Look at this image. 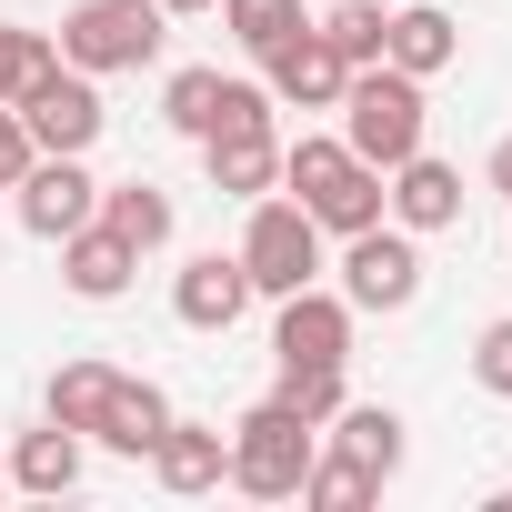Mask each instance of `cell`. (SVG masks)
<instances>
[{"label":"cell","instance_id":"6da1fadb","mask_svg":"<svg viewBox=\"0 0 512 512\" xmlns=\"http://www.w3.org/2000/svg\"><path fill=\"white\" fill-rule=\"evenodd\" d=\"M282 191H292L332 241L382 221V171H372V161H352V141H342V131H302V141H282Z\"/></svg>","mask_w":512,"mask_h":512},{"label":"cell","instance_id":"7a4b0ae2","mask_svg":"<svg viewBox=\"0 0 512 512\" xmlns=\"http://www.w3.org/2000/svg\"><path fill=\"white\" fill-rule=\"evenodd\" d=\"M342 141H352V161H372V171H392V161H412L422 151V121H432V101H422V81L412 71H392V61H362L352 81H342Z\"/></svg>","mask_w":512,"mask_h":512},{"label":"cell","instance_id":"3957f363","mask_svg":"<svg viewBox=\"0 0 512 512\" xmlns=\"http://www.w3.org/2000/svg\"><path fill=\"white\" fill-rule=\"evenodd\" d=\"M312 452H322V432L292 412V402H251L241 422H231V492H251V502H302V472H312Z\"/></svg>","mask_w":512,"mask_h":512},{"label":"cell","instance_id":"277c9868","mask_svg":"<svg viewBox=\"0 0 512 512\" xmlns=\"http://www.w3.org/2000/svg\"><path fill=\"white\" fill-rule=\"evenodd\" d=\"M241 272H251V292H262V302H282V292H302V282L332 272V231H322L302 201L262 191V201H251V221H241Z\"/></svg>","mask_w":512,"mask_h":512},{"label":"cell","instance_id":"5b68a950","mask_svg":"<svg viewBox=\"0 0 512 512\" xmlns=\"http://www.w3.org/2000/svg\"><path fill=\"white\" fill-rule=\"evenodd\" d=\"M51 41H61V61H71V71L111 81V71H151V61H161L171 11H161V0H81V11H71Z\"/></svg>","mask_w":512,"mask_h":512},{"label":"cell","instance_id":"8992f818","mask_svg":"<svg viewBox=\"0 0 512 512\" xmlns=\"http://www.w3.org/2000/svg\"><path fill=\"white\" fill-rule=\"evenodd\" d=\"M272 91L262 81H241V71H211V61H191V71H171L161 81V121L181 131V141H221V131H272Z\"/></svg>","mask_w":512,"mask_h":512},{"label":"cell","instance_id":"52a82bcc","mask_svg":"<svg viewBox=\"0 0 512 512\" xmlns=\"http://www.w3.org/2000/svg\"><path fill=\"white\" fill-rule=\"evenodd\" d=\"M342 302L352 312H412L422 302V231H402V221L342 231Z\"/></svg>","mask_w":512,"mask_h":512},{"label":"cell","instance_id":"ba28073f","mask_svg":"<svg viewBox=\"0 0 512 512\" xmlns=\"http://www.w3.org/2000/svg\"><path fill=\"white\" fill-rule=\"evenodd\" d=\"M11 111L31 121V141H41V151H91V141H101V121H111V111H101V81H91V71H71V61H51Z\"/></svg>","mask_w":512,"mask_h":512},{"label":"cell","instance_id":"9c48e42d","mask_svg":"<svg viewBox=\"0 0 512 512\" xmlns=\"http://www.w3.org/2000/svg\"><path fill=\"white\" fill-rule=\"evenodd\" d=\"M352 302L342 292H322V282H302V292H282L272 302V362H342L352 372Z\"/></svg>","mask_w":512,"mask_h":512},{"label":"cell","instance_id":"30bf717a","mask_svg":"<svg viewBox=\"0 0 512 512\" xmlns=\"http://www.w3.org/2000/svg\"><path fill=\"white\" fill-rule=\"evenodd\" d=\"M11 191H21V231H31V241H61V231H81V221L101 211V181L81 171V151H41Z\"/></svg>","mask_w":512,"mask_h":512},{"label":"cell","instance_id":"8fae6325","mask_svg":"<svg viewBox=\"0 0 512 512\" xmlns=\"http://www.w3.org/2000/svg\"><path fill=\"white\" fill-rule=\"evenodd\" d=\"M251 302H262V292H251L241 251H191V262L171 272V322H181V332H231Z\"/></svg>","mask_w":512,"mask_h":512},{"label":"cell","instance_id":"7c38bea8","mask_svg":"<svg viewBox=\"0 0 512 512\" xmlns=\"http://www.w3.org/2000/svg\"><path fill=\"white\" fill-rule=\"evenodd\" d=\"M342 81H352V61H342L312 21H302L292 41H272V51H262V91H272L282 111H332V101H342Z\"/></svg>","mask_w":512,"mask_h":512},{"label":"cell","instance_id":"4fadbf2b","mask_svg":"<svg viewBox=\"0 0 512 512\" xmlns=\"http://www.w3.org/2000/svg\"><path fill=\"white\" fill-rule=\"evenodd\" d=\"M382 221H402V231H452L462 221V171L452 161H432V151H412V161H392L382 171Z\"/></svg>","mask_w":512,"mask_h":512},{"label":"cell","instance_id":"5bb4252c","mask_svg":"<svg viewBox=\"0 0 512 512\" xmlns=\"http://www.w3.org/2000/svg\"><path fill=\"white\" fill-rule=\"evenodd\" d=\"M51 251H61L71 302H121V292H131V272H141V251H131L111 221H81V231H61Z\"/></svg>","mask_w":512,"mask_h":512},{"label":"cell","instance_id":"9a60e30c","mask_svg":"<svg viewBox=\"0 0 512 512\" xmlns=\"http://www.w3.org/2000/svg\"><path fill=\"white\" fill-rule=\"evenodd\" d=\"M382 61L412 71V81H442V71L462 61V21L442 11V0H402V11L382 21Z\"/></svg>","mask_w":512,"mask_h":512},{"label":"cell","instance_id":"2e32d148","mask_svg":"<svg viewBox=\"0 0 512 512\" xmlns=\"http://www.w3.org/2000/svg\"><path fill=\"white\" fill-rule=\"evenodd\" d=\"M322 452H342V462H362L372 482H392L402 452H412V422H402L392 402H342V412L322 422Z\"/></svg>","mask_w":512,"mask_h":512},{"label":"cell","instance_id":"e0dca14e","mask_svg":"<svg viewBox=\"0 0 512 512\" xmlns=\"http://www.w3.org/2000/svg\"><path fill=\"white\" fill-rule=\"evenodd\" d=\"M221 472H231V432L171 412L161 442H151V482H161V492H221Z\"/></svg>","mask_w":512,"mask_h":512},{"label":"cell","instance_id":"ac0fdd59","mask_svg":"<svg viewBox=\"0 0 512 512\" xmlns=\"http://www.w3.org/2000/svg\"><path fill=\"white\" fill-rule=\"evenodd\" d=\"M81 462H91V442L71 432V422H31L21 442H11V492H31V502H61V492H81Z\"/></svg>","mask_w":512,"mask_h":512},{"label":"cell","instance_id":"d6986e66","mask_svg":"<svg viewBox=\"0 0 512 512\" xmlns=\"http://www.w3.org/2000/svg\"><path fill=\"white\" fill-rule=\"evenodd\" d=\"M201 171H211L221 201H262V191H282V141L272 131H221V141H201Z\"/></svg>","mask_w":512,"mask_h":512},{"label":"cell","instance_id":"ffe728a7","mask_svg":"<svg viewBox=\"0 0 512 512\" xmlns=\"http://www.w3.org/2000/svg\"><path fill=\"white\" fill-rule=\"evenodd\" d=\"M161 422H171V392L161 382H141V372H121V392H111V412H101V452H121V462H151V442H161Z\"/></svg>","mask_w":512,"mask_h":512},{"label":"cell","instance_id":"44dd1931","mask_svg":"<svg viewBox=\"0 0 512 512\" xmlns=\"http://www.w3.org/2000/svg\"><path fill=\"white\" fill-rule=\"evenodd\" d=\"M91 221H111V231L141 251V262H151V251H171V231H181V211H171V191H161V181H111Z\"/></svg>","mask_w":512,"mask_h":512},{"label":"cell","instance_id":"7402d4cb","mask_svg":"<svg viewBox=\"0 0 512 512\" xmlns=\"http://www.w3.org/2000/svg\"><path fill=\"white\" fill-rule=\"evenodd\" d=\"M111 392H121V372L111 362H61L51 372V422H71L81 442L101 432V412H111Z\"/></svg>","mask_w":512,"mask_h":512},{"label":"cell","instance_id":"603a6c76","mask_svg":"<svg viewBox=\"0 0 512 512\" xmlns=\"http://www.w3.org/2000/svg\"><path fill=\"white\" fill-rule=\"evenodd\" d=\"M211 11H221V31H231V41H241L251 61H262L272 41H292V31L312 21V11H302V0H211Z\"/></svg>","mask_w":512,"mask_h":512},{"label":"cell","instance_id":"cb8c5ba5","mask_svg":"<svg viewBox=\"0 0 512 512\" xmlns=\"http://www.w3.org/2000/svg\"><path fill=\"white\" fill-rule=\"evenodd\" d=\"M272 402H292V412H302V422L322 432V422H332V412L352 402V382H342V362H282V382H272Z\"/></svg>","mask_w":512,"mask_h":512},{"label":"cell","instance_id":"d4e9b609","mask_svg":"<svg viewBox=\"0 0 512 512\" xmlns=\"http://www.w3.org/2000/svg\"><path fill=\"white\" fill-rule=\"evenodd\" d=\"M302 502H312V512H372V502H382V482H372L362 462H342V452H312Z\"/></svg>","mask_w":512,"mask_h":512},{"label":"cell","instance_id":"484cf974","mask_svg":"<svg viewBox=\"0 0 512 512\" xmlns=\"http://www.w3.org/2000/svg\"><path fill=\"white\" fill-rule=\"evenodd\" d=\"M51 61H61V41H51L41 21H0V101H21Z\"/></svg>","mask_w":512,"mask_h":512},{"label":"cell","instance_id":"4316f807","mask_svg":"<svg viewBox=\"0 0 512 512\" xmlns=\"http://www.w3.org/2000/svg\"><path fill=\"white\" fill-rule=\"evenodd\" d=\"M382 21H392L382 0H332V11H322L312 31H322V41H332V51H342V61L362 71V61H382Z\"/></svg>","mask_w":512,"mask_h":512},{"label":"cell","instance_id":"83f0119b","mask_svg":"<svg viewBox=\"0 0 512 512\" xmlns=\"http://www.w3.org/2000/svg\"><path fill=\"white\" fill-rule=\"evenodd\" d=\"M472 382H482V392H492V402H512V312H502V322H482V332H472Z\"/></svg>","mask_w":512,"mask_h":512},{"label":"cell","instance_id":"f1b7e54d","mask_svg":"<svg viewBox=\"0 0 512 512\" xmlns=\"http://www.w3.org/2000/svg\"><path fill=\"white\" fill-rule=\"evenodd\" d=\"M31 161H41V141H31V121H21L11 101H0V191H11V181H21Z\"/></svg>","mask_w":512,"mask_h":512},{"label":"cell","instance_id":"f546056e","mask_svg":"<svg viewBox=\"0 0 512 512\" xmlns=\"http://www.w3.org/2000/svg\"><path fill=\"white\" fill-rule=\"evenodd\" d=\"M482 171H492V191L512 201V141H492V161H482Z\"/></svg>","mask_w":512,"mask_h":512},{"label":"cell","instance_id":"4dcf8cb0","mask_svg":"<svg viewBox=\"0 0 512 512\" xmlns=\"http://www.w3.org/2000/svg\"><path fill=\"white\" fill-rule=\"evenodd\" d=\"M161 11H171V21H201V11H211V0H161Z\"/></svg>","mask_w":512,"mask_h":512},{"label":"cell","instance_id":"1f68e13d","mask_svg":"<svg viewBox=\"0 0 512 512\" xmlns=\"http://www.w3.org/2000/svg\"><path fill=\"white\" fill-rule=\"evenodd\" d=\"M0 492H11V452H0Z\"/></svg>","mask_w":512,"mask_h":512}]
</instances>
